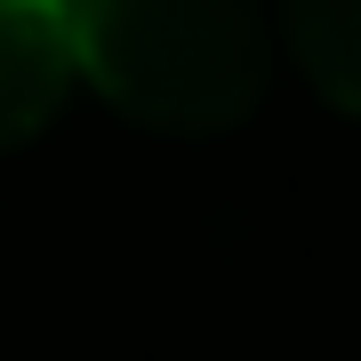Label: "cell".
I'll return each mask as SVG.
<instances>
[{"label":"cell","mask_w":361,"mask_h":361,"mask_svg":"<svg viewBox=\"0 0 361 361\" xmlns=\"http://www.w3.org/2000/svg\"><path fill=\"white\" fill-rule=\"evenodd\" d=\"M65 25L80 80L137 129H241L273 80L257 0H65Z\"/></svg>","instance_id":"obj_1"},{"label":"cell","mask_w":361,"mask_h":361,"mask_svg":"<svg viewBox=\"0 0 361 361\" xmlns=\"http://www.w3.org/2000/svg\"><path fill=\"white\" fill-rule=\"evenodd\" d=\"M73 25L65 0H0V153L32 145L73 97Z\"/></svg>","instance_id":"obj_2"},{"label":"cell","mask_w":361,"mask_h":361,"mask_svg":"<svg viewBox=\"0 0 361 361\" xmlns=\"http://www.w3.org/2000/svg\"><path fill=\"white\" fill-rule=\"evenodd\" d=\"M281 32L297 73L337 113H361V0H281Z\"/></svg>","instance_id":"obj_3"}]
</instances>
